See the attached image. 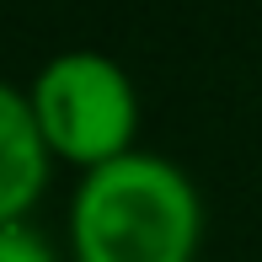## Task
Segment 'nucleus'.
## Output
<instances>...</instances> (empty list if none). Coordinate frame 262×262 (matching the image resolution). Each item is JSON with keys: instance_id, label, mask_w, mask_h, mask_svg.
<instances>
[{"instance_id": "nucleus-1", "label": "nucleus", "mask_w": 262, "mask_h": 262, "mask_svg": "<svg viewBox=\"0 0 262 262\" xmlns=\"http://www.w3.org/2000/svg\"><path fill=\"white\" fill-rule=\"evenodd\" d=\"M70 262H198L204 193L171 156L128 150L75 182Z\"/></svg>"}, {"instance_id": "nucleus-2", "label": "nucleus", "mask_w": 262, "mask_h": 262, "mask_svg": "<svg viewBox=\"0 0 262 262\" xmlns=\"http://www.w3.org/2000/svg\"><path fill=\"white\" fill-rule=\"evenodd\" d=\"M27 102L54 166H75L86 177L139 150V86L107 54L91 49L54 54L27 80Z\"/></svg>"}, {"instance_id": "nucleus-3", "label": "nucleus", "mask_w": 262, "mask_h": 262, "mask_svg": "<svg viewBox=\"0 0 262 262\" xmlns=\"http://www.w3.org/2000/svg\"><path fill=\"white\" fill-rule=\"evenodd\" d=\"M54 177V156L38 134L27 86L0 80V225H32Z\"/></svg>"}, {"instance_id": "nucleus-4", "label": "nucleus", "mask_w": 262, "mask_h": 262, "mask_svg": "<svg viewBox=\"0 0 262 262\" xmlns=\"http://www.w3.org/2000/svg\"><path fill=\"white\" fill-rule=\"evenodd\" d=\"M0 262H59V252L32 225H0Z\"/></svg>"}]
</instances>
